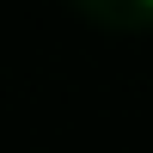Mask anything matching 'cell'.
Masks as SVG:
<instances>
[{"mask_svg": "<svg viewBox=\"0 0 153 153\" xmlns=\"http://www.w3.org/2000/svg\"><path fill=\"white\" fill-rule=\"evenodd\" d=\"M147 6H153V0H147Z\"/></svg>", "mask_w": 153, "mask_h": 153, "instance_id": "obj_1", "label": "cell"}]
</instances>
